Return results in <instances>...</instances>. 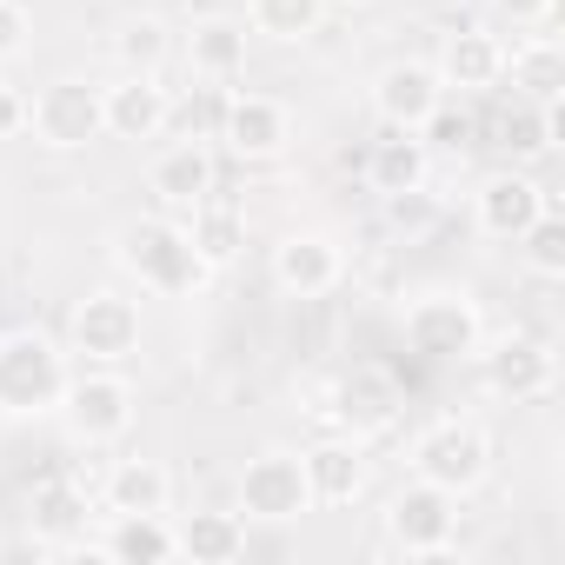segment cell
<instances>
[{
	"label": "cell",
	"instance_id": "6da1fadb",
	"mask_svg": "<svg viewBox=\"0 0 565 565\" xmlns=\"http://www.w3.org/2000/svg\"><path fill=\"white\" fill-rule=\"evenodd\" d=\"M114 259L140 279L147 294H160V300H186L200 279H206V266H200V253L186 239V220H173V213L127 220L114 233Z\"/></svg>",
	"mask_w": 565,
	"mask_h": 565
},
{
	"label": "cell",
	"instance_id": "7a4b0ae2",
	"mask_svg": "<svg viewBox=\"0 0 565 565\" xmlns=\"http://www.w3.org/2000/svg\"><path fill=\"white\" fill-rule=\"evenodd\" d=\"M61 386H67V360L47 333H34V327L0 333V413H14V419L54 413Z\"/></svg>",
	"mask_w": 565,
	"mask_h": 565
},
{
	"label": "cell",
	"instance_id": "3957f363",
	"mask_svg": "<svg viewBox=\"0 0 565 565\" xmlns=\"http://www.w3.org/2000/svg\"><path fill=\"white\" fill-rule=\"evenodd\" d=\"M486 472H492V446H486V433H479L472 419H433V426L413 439V479L446 486L452 499L479 492Z\"/></svg>",
	"mask_w": 565,
	"mask_h": 565
},
{
	"label": "cell",
	"instance_id": "277c9868",
	"mask_svg": "<svg viewBox=\"0 0 565 565\" xmlns=\"http://www.w3.org/2000/svg\"><path fill=\"white\" fill-rule=\"evenodd\" d=\"M28 127L47 153H87L100 134H107V114H100V87L94 81H47L34 100H28Z\"/></svg>",
	"mask_w": 565,
	"mask_h": 565
},
{
	"label": "cell",
	"instance_id": "5b68a950",
	"mask_svg": "<svg viewBox=\"0 0 565 565\" xmlns=\"http://www.w3.org/2000/svg\"><path fill=\"white\" fill-rule=\"evenodd\" d=\"M313 512V486H307V466L300 452H253L239 466V519H259V525H294Z\"/></svg>",
	"mask_w": 565,
	"mask_h": 565
},
{
	"label": "cell",
	"instance_id": "8992f818",
	"mask_svg": "<svg viewBox=\"0 0 565 565\" xmlns=\"http://www.w3.org/2000/svg\"><path fill=\"white\" fill-rule=\"evenodd\" d=\"M479 340H486V320H479V300H466V294H419L406 307V347L433 366L472 360Z\"/></svg>",
	"mask_w": 565,
	"mask_h": 565
},
{
	"label": "cell",
	"instance_id": "52a82bcc",
	"mask_svg": "<svg viewBox=\"0 0 565 565\" xmlns=\"http://www.w3.org/2000/svg\"><path fill=\"white\" fill-rule=\"evenodd\" d=\"M134 386L114 373V366H94V373H81V380H67L61 386V419H67V433L81 439V446H114L127 426H134Z\"/></svg>",
	"mask_w": 565,
	"mask_h": 565
},
{
	"label": "cell",
	"instance_id": "ba28073f",
	"mask_svg": "<svg viewBox=\"0 0 565 565\" xmlns=\"http://www.w3.org/2000/svg\"><path fill=\"white\" fill-rule=\"evenodd\" d=\"M452 532H459V499H452L446 486L413 479V486H399V492L386 499V539H393L406 558H439V552H452Z\"/></svg>",
	"mask_w": 565,
	"mask_h": 565
},
{
	"label": "cell",
	"instance_id": "9c48e42d",
	"mask_svg": "<svg viewBox=\"0 0 565 565\" xmlns=\"http://www.w3.org/2000/svg\"><path fill=\"white\" fill-rule=\"evenodd\" d=\"M486 366V393L492 399H505V406H539V399H552V386H558V353L545 347V340H532V333H505L492 353H479Z\"/></svg>",
	"mask_w": 565,
	"mask_h": 565
},
{
	"label": "cell",
	"instance_id": "30bf717a",
	"mask_svg": "<svg viewBox=\"0 0 565 565\" xmlns=\"http://www.w3.org/2000/svg\"><path fill=\"white\" fill-rule=\"evenodd\" d=\"M74 353H87L94 366L134 360V353H140V307H134L127 294H114V287L87 294V300L74 307Z\"/></svg>",
	"mask_w": 565,
	"mask_h": 565
},
{
	"label": "cell",
	"instance_id": "8fae6325",
	"mask_svg": "<svg viewBox=\"0 0 565 565\" xmlns=\"http://www.w3.org/2000/svg\"><path fill=\"white\" fill-rule=\"evenodd\" d=\"M545 206H552V193H545L525 167H499V173H486L479 193H472V220H479L486 239H519Z\"/></svg>",
	"mask_w": 565,
	"mask_h": 565
},
{
	"label": "cell",
	"instance_id": "7c38bea8",
	"mask_svg": "<svg viewBox=\"0 0 565 565\" xmlns=\"http://www.w3.org/2000/svg\"><path fill=\"white\" fill-rule=\"evenodd\" d=\"M220 140H226V153H239V160H279V153L294 147V114L279 107L273 94H226Z\"/></svg>",
	"mask_w": 565,
	"mask_h": 565
},
{
	"label": "cell",
	"instance_id": "4fadbf2b",
	"mask_svg": "<svg viewBox=\"0 0 565 565\" xmlns=\"http://www.w3.org/2000/svg\"><path fill=\"white\" fill-rule=\"evenodd\" d=\"M347 279V253L327 233H287L273 246V287L287 300H320Z\"/></svg>",
	"mask_w": 565,
	"mask_h": 565
},
{
	"label": "cell",
	"instance_id": "5bb4252c",
	"mask_svg": "<svg viewBox=\"0 0 565 565\" xmlns=\"http://www.w3.org/2000/svg\"><path fill=\"white\" fill-rule=\"evenodd\" d=\"M399 406H406V393H399V380H393L386 366H353V373H340V386H333V426H340L347 439L386 433V426L399 419Z\"/></svg>",
	"mask_w": 565,
	"mask_h": 565
},
{
	"label": "cell",
	"instance_id": "9a60e30c",
	"mask_svg": "<svg viewBox=\"0 0 565 565\" xmlns=\"http://www.w3.org/2000/svg\"><path fill=\"white\" fill-rule=\"evenodd\" d=\"M213 180H220V167H213V147H206V140H173V147L147 167V193H153V206L173 213V220H186V213L213 193Z\"/></svg>",
	"mask_w": 565,
	"mask_h": 565
},
{
	"label": "cell",
	"instance_id": "2e32d148",
	"mask_svg": "<svg viewBox=\"0 0 565 565\" xmlns=\"http://www.w3.org/2000/svg\"><path fill=\"white\" fill-rule=\"evenodd\" d=\"M439 100H446V87H439V74H433L426 61H393V67L373 81V114H380L386 127H406V134H419Z\"/></svg>",
	"mask_w": 565,
	"mask_h": 565
},
{
	"label": "cell",
	"instance_id": "e0dca14e",
	"mask_svg": "<svg viewBox=\"0 0 565 565\" xmlns=\"http://www.w3.org/2000/svg\"><path fill=\"white\" fill-rule=\"evenodd\" d=\"M433 74H439L446 94H452V87H459V94H486V87L505 81V47H499V34H486V28H459V34L439 41Z\"/></svg>",
	"mask_w": 565,
	"mask_h": 565
},
{
	"label": "cell",
	"instance_id": "ac0fdd59",
	"mask_svg": "<svg viewBox=\"0 0 565 565\" xmlns=\"http://www.w3.org/2000/svg\"><path fill=\"white\" fill-rule=\"evenodd\" d=\"M100 114H107V134L114 140H153L173 114L167 87L153 74H120L114 87H100Z\"/></svg>",
	"mask_w": 565,
	"mask_h": 565
},
{
	"label": "cell",
	"instance_id": "d6986e66",
	"mask_svg": "<svg viewBox=\"0 0 565 565\" xmlns=\"http://www.w3.org/2000/svg\"><path fill=\"white\" fill-rule=\"evenodd\" d=\"M486 140L512 160V167H525V160H545L552 147H558V107H532V100H505L492 120H486Z\"/></svg>",
	"mask_w": 565,
	"mask_h": 565
},
{
	"label": "cell",
	"instance_id": "ffe728a7",
	"mask_svg": "<svg viewBox=\"0 0 565 565\" xmlns=\"http://www.w3.org/2000/svg\"><path fill=\"white\" fill-rule=\"evenodd\" d=\"M300 466H307L313 505H353V499L366 492V452H360V439H347V433H333V439H320L313 452H300Z\"/></svg>",
	"mask_w": 565,
	"mask_h": 565
},
{
	"label": "cell",
	"instance_id": "44dd1931",
	"mask_svg": "<svg viewBox=\"0 0 565 565\" xmlns=\"http://www.w3.org/2000/svg\"><path fill=\"white\" fill-rule=\"evenodd\" d=\"M186 67L200 81H239L246 74V21H226V14H206L186 28Z\"/></svg>",
	"mask_w": 565,
	"mask_h": 565
},
{
	"label": "cell",
	"instance_id": "7402d4cb",
	"mask_svg": "<svg viewBox=\"0 0 565 565\" xmlns=\"http://www.w3.org/2000/svg\"><path fill=\"white\" fill-rule=\"evenodd\" d=\"M426 173H433V147L419 134H406V127H386L373 140V153H366V180H373L380 200L406 193V186H426Z\"/></svg>",
	"mask_w": 565,
	"mask_h": 565
},
{
	"label": "cell",
	"instance_id": "603a6c76",
	"mask_svg": "<svg viewBox=\"0 0 565 565\" xmlns=\"http://www.w3.org/2000/svg\"><path fill=\"white\" fill-rule=\"evenodd\" d=\"M186 239H193L200 266H206V273H220V266H233V259L246 253V213L206 193V200L186 213Z\"/></svg>",
	"mask_w": 565,
	"mask_h": 565
},
{
	"label": "cell",
	"instance_id": "cb8c5ba5",
	"mask_svg": "<svg viewBox=\"0 0 565 565\" xmlns=\"http://www.w3.org/2000/svg\"><path fill=\"white\" fill-rule=\"evenodd\" d=\"M173 545H180V558H193V565H233V558L246 552V519H239V512H186V519L173 525Z\"/></svg>",
	"mask_w": 565,
	"mask_h": 565
},
{
	"label": "cell",
	"instance_id": "d4e9b609",
	"mask_svg": "<svg viewBox=\"0 0 565 565\" xmlns=\"http://www.w3.org/2000/svg\"><path fill=\"white\" fill-rule=\"evenodd\" d=\"M100 552L114 565H167V558H180L167 512H114V532H107Z\"/></svg>",
	"mask_w": 565,
	"mask_h": 565
},
{
	"label": "cell",
	"instance_id": "484cf974",
	"mask_svg": "<svg viewBox=\"0 0 565 565\" xmlns=\"http://www.w3.org/2000/svg\"><path fill=\"white\" fill-rule=\"evenodd\" d=\"M505 74H512V94L532 100V107H558V94H565V54H558V41H525L519 54H505Z\"/></svg>",
	"mask_w": 565,
	"mask_h": 565
},
{
	"label": "cell",
	"instance_id": "4316f807",
	"mask_svg": "<svg viewBox=\"0 0 565 565\" xmlns=\"http://www.w3.org/2000/svg\"><path fill=\"white\" fill-rule=\"evenodd\" d=\"M173 505V479L160 459H120L107 472V512H167Z\"/></svg>",
	"mask_w": 565,
	"mask_h": 565
},
{
	"label": "cell",
	"instance_id": "83f0119b",
	"mask_svg": "<svg viewBox=\"0 0 565 565\" xmlns=\"http://www.w3.org/2000/svg\"><path fill=\"white\" fill-rule=\"evenodd\" d=\"M320 14H327V0H246L253 34H266V41H279V47L320 34Z\"/></svg>",
	"mask_w": 565,
	"mask_h": 565
},
{
	"label": "cell",
	"instance_id": "f1b7e54d",
	"mask_svg": "<svg viewBox=\"0 0 565 565\" xmlns=\"http://www.w3.org/2000/svg\"><path fill=\"white\" fill-rule=\"evenodd\" d=\"M167 54H173V34H167L153 14H140V21H127V28L114 34V61H120V74H160Z\"/></svg>",
	"mask_w": 565,
	"mask_h": 565
},
{
	"label": "cell",
	"instance_id": "f546056e",
	"mask_svg": "<svg viewBox=\"0 0 565 565\" xmlns=\"http://www.w3.org/2000/svg\"><path fill=\"white\" fill-rule=\"evenodd\" d=\"M512 246H519L525 273H539V279H565V220H558L552 206H545V213H539Z\"/></svg>",
	"mask_w": 565,
	"mask_h": 565
},
{
	"label": "cell",
	"instance_id": "4dcf8cb0",
	"mask_svg": "<svg viewBox=\"0 0 565 565\" xmlns=\"http://www.w3.org/2000/svg\"><path fill=\"white\" fill-rule=\"evenodd\" d=\"M74 525H87V499H81L67 479L41 486V492H34V532L61 539V552H67V532H74Z\"/></svg>",
	"mask_w": 565,
	"mask_h": 565
},
{
	"label": "cell",
	"instance_id": "1f68e13d",
	"mask_svg": "<svg viewBox=\"0 0 565 565\" xmlns=\"http://www.w3.org/2000/svg\"><path fill=\"white\" fill-rule=\"evenodd\" d=\"M220 114H226V94L206 81L200 94H186L167 120H180V140H220Z\"/></svg>",
	"mask_w": 565,
	"mask_h": 565
},
{
	"label": "cell",
	"instance_id": "d6a6232c",
	"mask_svg": "<svg viewBox=\"0 0 565 565\" xmlns=\"http://www.w3.org/2000/svg\"><path fill=\"white\" fill-rule=\"evenodd\" d=\"M472 134H479V120H472L466 107H446V100H439V107H433V120L419 127V140H426V147H472Z\"/></svg>",
	"mask_w": 565,
	"mask_h": 565
},
{
	"label": "cell",
	"instance_id": "836d02e7",
	"mask_svg": "<svg viewBox=\"0 0 565 565\" xmlns=\"http://www.w3.org/2000/svg\"><path fill=\"white\" fill-rule=\"evenodd\" d=\"M433 193L426 186H406V193H386V220L399 226V233H419V226H433Z\"/></svg>",
	"mask_w": 565,
	"mask_h": 565
},
{
	"label": "cell",
	"instance_id": "e575fe53",
	"mask_svg": "<svg viewBox=\"0 0 565 565\" xmlns=\"http://www.w3.org/2000/svg\"><path fill=\"white\" fill-rule=\"evenodd\" d=\"M28 34H34L28 8H21V0H0V61H21L28 54Z\"/></svg>",
	"mask_w": 565,
	"mask_h": 565
},
{
	"label": "cell",
	"instance_id": "d590c367",
	"mask_svg": "<svg viewBox=\"0 0 565 565\" xmlns=\"http://www.w3.org/2000/svg\"><path fill=\"white\" fill-rule=\"evenodd\" d=\"M492 14H505L512 28H545L558 14V0H492Z\"/></svg>",
	"mask_w": 565,
	"mask_h": 565
},
{
	"label": "cell",
	"instance_id": "8d00e7d4",
	"mask_svg": "<svg viewBox=\"0 0 565 565\" xmlns=\"http://www.w3.org/2000/svg\"><path fill=\"white\" fill-rule=\"evenodd\" d=\"M14 134H28V100L0 81V140H14Z\"/></svg>",
	"mask_w": 565,
	"mask_h": 565
},
{
	"label": "cell",
	"instance_id": "74e56055",
	"mask_svg": "<svg viewBox=\"0 0 565 565\" xmlns=\"http://www.w3.org/2000/svg\"><path fill=\"white\" fill-rule=\"evenodd\" d=\"M327 8H360V0H327Z\"/></svg>",
	"mask_w": 565,
	"mask_h": 565
}]
</instances>
